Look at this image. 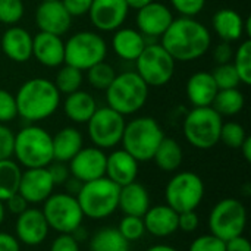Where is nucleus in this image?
<instances>
[{"instance_id": "59", "label": "nucleus", "mask_w": 251, "mask_h": 251, "mask_svg": "<svg viewBox=\"0 0 251 251\" xmlns=\"http://www.w3.org/2000/svg\"><path fill=\"white\" fill-rule=\"evenodd\" d=\"M41 1H54V0H41Z\"/></svg>"}, {"instance_id": "21", "label": "nucleus", "mask_w": 251, "mask_h": 251, "mask_svg": "<svg viewBox=\"0 0 251 251\" xmlns=\"http://www.w3.org/2000/svg\"><path fill=\"white\" fill-rule=\"evenodd\" d=\"M0 47L9 60L25 63L32 57V35L22 26L10 25L1 34Z\"/></svg>"}, {"instance_id": "41", "label": "nucleus", "mask_w": 251, "mask_h": 251, "mask_svg": "<svg viewBox=\"0 0 251 251\" xmlns=\"http://www.w3.org/2000/svg\"><path fill=\"white\" fill-rule=\"evenodd\" d=\"M188 251H225V241L213 234H203L194 238Z\"/></svg>"}, {"instance_id": "46", "label": "nucleus", "mask_w": 251, "mask_h": 251, "mask_svg": "<svg viewBox=\"0 0 251 251\" xmlns=\"http://www.w3.org/2000/svg\"><path fill=\"white\" fill-rule=\"evenodd\" d=\"M49 251H81V244L72 234H59L50 244Z\"/></svg>"}, {"instance_id": "54", "label": "nucleus", "mask_w": 251, "mask_h": 251, "mask_svg": "<svg viewBox=\"0 0 251 251\" xmlns=\"http://www.w3.org/2000/svg\"><path fill=\"white\" fill-rule=\"evenodd\" d=\"M240 150H241V154H243L244 160H246L247 163H250L251 162V138L250 137H247V138L244 140V143L241 144Z\"/></svg>"}, {"instance_id": "20", "label": "nucleus", "mask_w": 251, "mask_h": 251, "mask_svg": "<svg viewBox=\"0 0 251 251\" xmlns=\"http://www.w3.org/2000/svg\"><path fill=\"white\" fill-rule=\"evenodd\" d=\"M32 57L46 68H59L65 63V41L60 35L38 31L32 37Z\"/></svg>"}, {"instance_id": "58", "label": "nucleus", "mask_w": 251, "mask_h": 251, "mask_svg": "<svg viewBox=\"0 0 251 251\" xmlns=\"http://www.w3.org/2000/svg\"><path fill=\"white\" fill-rule=\"evenodd\" d=\"M6 213H7V212H6V209H4V203L0 200V225L4 222V219H6Z\"/></svg>"}, {"instance_id": "51", "label": "nucleus", "mask_w": 251, "mask_h": 251, "mask_svg": "<svg viewBox=\"0 0 251 251\" xmlns=\"http://www.w3.org/2000/svg\"><path fill=\"white\" fill-rule=\"evenodd\" d=\"M225 251H251V244L249 238L243 234L225 241Z\"/></svg>"}, {"instance_id": "3", "label": "nucleus", "mask_w": 251, "mask_h": 251, "mask_svg": "<svg viewBox=\"0 0 251 251\" xmlns=\"http://www.w3.org/2000/svg\"><path fill=\"white\" fill-rule=\"evenodd\" d=\"M13 157L25 169L47 168L54 160L51 134L35 124L24 126L15 134Z\"/></svg>"}, {"instance_id": "8", "label": "nucleus", "mask_w": 251, "mask_h": 251, "mask_svg": "<svg viewBox=\"0 0 251 251\" xmlns=\"http://www.w3.org/2000/svg\"><path fill=\"white\" fill-rule=\"evenodd\" d=\"M206 187L200 175L191 171L176 172L165 187V201L175 212L197 210L204 199Z\"/></svg>"}, {"instance_id": "17", "label": "nucleus", "mask_w": 251, "mask_h": 251, "mask_svg": "<svg viewBox=\"0 0 251 251\" xmlns=\"http://www.w3.org/2000/svg\"><path fill=\"white\" fill-rule=\"evenodd\" d=\"M54 187L47 168H31L22 171L18 193L28 204H40L54 193Z\"/></svg>"}, {"instance_id": "45", "label": "nucleus", "mask_w": 251, "mask_h": 251, "mask_svg": "<svg viewBox=\"0 0 251 251\" xmlns=\"http://www.w3.org/2000/svg\"><path fill=\"white\" fill-rule=\"evenodd\" d=\"M200 226V216L196 210L181 212L178 213V231H182L185 234H193Z\"/></svg>"}, {"instance_id": "38", "label": "nucleus", "mask_w": 251, "mask_h": 251, "mask_svg": "<svg viewBox=\"0 0 251 251\" xmlns=\"http://www.w3.org/2000/svg\"><path fill=\"white\" fill-rule=\"evenodd\" d=\"M118 231L128 243L138 241L146 234L144 221H143V218H138V216L124 215V218L121 219V222L118 225Z\"/></svg>"}, {"instance_id": "30", "label": "nucleus", "mask_w": 251, "mask_h": 251, "mask_svg": "<svg viewBox=\"0 0 251 251\" xmlns=\"http://www.w3.org/2000/svg\"><path fill=\"white\" fill-rule=\"evenodd\" d=\"M156 166L162 172H175L181 168L182 160H184V151L181 144L175 138H168L165 137L162 143L159 144L153 159H151Z\"/></svg>"}, {"instance_id": "2", "label": "nucleus", "mask_w": 251, "mask_h": 251, "mask_svg": "<svg viewBox=\"0 0 251 251\" xmlns=\"http://www.w3.org/2000/svg\"><path fill=\"white\" fill-rule=\"evenodd\" d=\"M60 99L62 94L50 79L40 76L26 79L15 94L18 116L28 124L46 121L59 109Z\"/></svg>"}, {"instance_id": "36", "label": "nucleus", "mask_w": 251, "mask_h": 251, "mask_svg": "<svg viewBox=\"0 0 251 251\" xmlns=\"http://www.w3.org/2000/svg\"><path fill=\"white\" fill-rule=\"evenodd\" d=\"M115 76H116L115 68L112 65H109L107 62H104V60L100 62V63H96L94 66L87 69L88 84L96 90L106 91V88L112 84Z\"/></svg>"}, {"instance_id": "10", "label": "nucleus", "mask_w": 251, "mask_h": 251, "mask_svg": "<svg viewBox=\"0 0 251 251\" xmlns=\"http://www.w3.org/2000/svg\"><path fill=\"white\" fill-rule=\"evenodd\" d=\"M107 44L94 31H78L65 41V63L87 71L106 59Z\"/></svg>"}, {"instance_id": "40", "label": "nucleus", "mask_w": 251, "mask_h": 251, "mask_svg": "<svg viewBox=\"0 0 251 251\" xmlns=\"http://www.w3.org/2000/svg\"><path fill=\"white\" fill-rule=\"evenodd\" d=\"M25 12L22 0H0V24L16 25Z\"/></svg>"}, {"instance_id": "15", "label": "nucleus", "mask_w": 251, "mask_h": 251, "mask_svg": "<svg viewBox=\"0 0 251 251\" xmlns=\"http://www.w3.org/2000/svg\"><path fill=\"white\" fill-rule=\"evenodd\" d=\"M106 153L99 147H82L69 162L68 168L71 176L78 181L90 182L104 176L106 174Z\"/></svg>"}, {"instance_id": "56", "label": "nucleus", "mask_w": 251, "mask_h": 251, "mask_svg": "<svg viewBox=\"0 0 251 251\" xmlns=\"http://www.w3.org/2000/svg\"><path fill=\"white\" fill-rule=\"evenodd\" d=\"M126 1V4H128V7L129 9H135V10H138V9H141V7H144V6H147L149 3H151V1H154V0H125Z\"/></svg>"}, {"instance_id": "5", "label": "nucleus", "mask_w": 251, "mask_h": 251, "mask_svg": "<svg viewBox=\"0 0 251 251\" xmlns=\"http://www.w3.org/2000/svg\"><path fill=\"white\" fill-rule=\"evenodd\" d=\"M165 138L160 124L151 116H140L125 124L122 135V149L128 151L138 163L150 162Z\"/></svg>"}, {"instance_id": "24", "label": "nucleus", "mask_w": 251, "mask_h": 251, "mask_svg": "<svg viewBox=\"0 0 251 251\" xmlns=\"http://www.w3.org/2000/svg\"><path fill=\"white\" fill-rule=\"evenodd\" d=\"M219 88L210 72H196L187 79L185 94L193 107H206L212 106Z\"/></svg>"}, {"instance_id": "42", "label": "nucleus", "mask_w": 251, "mask_h": 251, "mask_svg": "<svg viewBox=\"0 0 251 251\" xmlns=\"http://www.w3.org/2000/svg\"><path fill=\"white\" fill-rule=\"evenodd\" d=\"M16 116H18V109H16L15 94H12L4 88H0V124L12 122Z\"/></svg>"}, {"instance_id": "14", "label": "nucleus", "mask_w": 251, "mask_h": 251, "mask_svg": "<svg viewBox=\"0 0 251 251\" xmlns=\"http://www.w3.org/2000/svg\"><path fill=\"white\" fill-rule=\"evenodd\" d=\"M50 232V226L38 207H28L25 212L16 216L15 237L21 246L37 247L41 246Z\"/></svg>"}, {"instance_id": "57", "label": "nucleus", "mask_w": 251, "mask_h": 251, "mask_svg": "<svg viewBox=\"0 0 251 251\" xmlns=\"http://www.w3.org/2000/svg\"><path fill=\"white\" fill-rule=\"evenodd\" d=\"M146 251H178L175 247L169 246V244H154L151 247H149Z\"/></svg>"}, {"instance_id": "19", "label": "nucleus", "mask_w": 251, "mask_h": 251, "mask_svg": "<svg viewBox=\"0 0 251 251\" xmlns=\"http://www.w3.org/2000/svg\"><path fill=\"white\" fill-rule=\"evenodd\" d=\"M72 16L68 13L60 0L41 1L35 9V25L38 31L54 35H63L69 31Z\"/></svg>"}, {"instance_id": "23", "label": "nucleus", "mask_w": 251, "mask_h": 251, "mask_svg": "<svg viewBox=\"0 0 251 251\" xmlns=\"http://www.w3.org/2000/svg\"><path fill=\"white\" fill-rule=\"evenodd\" d=\"M143 221L146 232L156 238H168L178 231V212L166 203L150 206Z\"/></svg>"}, {"instance_id": "27", "label": "nucleus", "mask_w": 251, "mask_h": 251, "mask_svg": "<svg viewBox=\"0 0 251 251\" xmlns=\"http://www.w3.org/2000/svg\"><path fill=\"white\" fill-rule=\"evenodd\" d=\"M213 31L222 41L234 43L244 37V18L234 9H219L212 18Z\"/></svg>"}, {"instance_id": "48", "label": "nucleus", "mask_w": 251, "mask_h": 251, "mask_svg": "<svg viewBox=\"0 0 251 251\" xmlns=\"http://www.w3.org/2000/svg\"><path fill=\"white\" fill-rule=\"evenodd\" d=\"M60 1L72 18L88 15V10L93 3V0H60Z\"/></svg>"}, {"instance_id": "44", "label": "nucleus", "mask_w": 251, "mask_h": 251, "mask_svg": "<svg viewBox=\"0 0 251 251\" xmlns=\"http://www.w3.org/2000/svg\"><path fill=\"white\" fill-rule=\"evenodd\" d=\"M13 144L15 132L6 124H0V160L13 157Z\"/></svg>"}, {"instance_id": "4", "label": "nucleus", "mask_w": 251, "mask_h": 251, "mask_svg": "<svg viewBox=\"0 0 251 251\" xmlns=\"http://www.w3.org/2000/svg\"><path fill=\"white\" fill-rule=\"evenodd\" d=\"M149 85L135 71L116 74L112 84L106 88L107 106L122 116H129L141 110L149 99Z\"/></svg>"}, {"instance_id": "53", "label": "nucleus", "mask_w": 251, "mask_h": 251, "mask_svg": "<svg viewBox=\"0 0 251 251\" xmlns=\"http://www.w3.org/2000/svg\"><path fill=\"white\" fill-rule=\"evenodd\" d=\"M63 185H65V190H66L65 193H68V194L76 197V194L79 193V190H81V187H82V182L78 181V179L74 178V176H69V179H68Z\"/></svg>"}, {"instance_id": "35", "label": "nucleus", "mask_w": 251, "mask_h": 251, "mask_svg": "<svg viewBox=\"0 0 251 251\" xmlns=\"http://www.w3.org/2000/svg\"><path fill=\"white\" fill-rule=\"evenodd\" d=\"M232 65L240 76V81L246 85L251 84V40H244L234 51Z\"/></svg>"}, {"instance_id": "7", "label": "nucleus", "mask_w": 251, "mask_h": 251, "mask_svg": "<svg viewBox=\"0 0 251 251\" xmlns=\"http://www.w3.org/2000/svg\"><path fill=\"white\" fill-rule=\"evenodd\" d=\"M224 118L212 107H193L184 118L182 132L190 146L197 150H210L219 143Z\"/></svg>"}, {"instance_id": "9", "label": "nucleus", "mask_w": 251, "mask_h": 251, "mask_svg": "<svg viewBox=\"0 0 251 251\" xmlns=\"http://www.w3.org/2000/svg\"><path fill=\"white\" fill-rule=\"evenodd\" d=\"M207 225L210 234L224 241L243 235L247 226V209L238 199H222L212 207Z\"/></svg>"}, {"instance_id": "50", "label": "nucleus", "mask_w": 251, "mask_h": 251, "mask_svg": "<svg viewBox=\"0 0 251 251\" xmlns=\"http://www.w3.org/2000/svg\"><path fill=\"white\" fill-rule=\"evenodd\" d=\"M3 203H4L6 212L12 213V215H15V216L21 215L22 212H25V210L29 207V204L26 203V200H25L19 193L13 194L12 197H9V199H7L6 201H3Z\"/></svg>"}, {"instance_id": "32", "label": "nucleus", "mask_w": 251, "mask_h": 251, "mask_svg": "<svg viewBox=\"0 0 251 251\" xmlns=\"http://www.w3.org/2000/svg\"><path fill=\"white\" fill-rule=\"evenodd\" d=\"M246 106V99L241 90L238 88H225L219 90L212 107L224 118V116H235Z\"/></svg>"}, {"instance_id": "13", "label": "nucleus", "mask_w": 251, "mask_h": 251, "mask_svg": "<svg viewBox=\"0 0 251 251\" xmlns=\"http://www.w3.org/2000/svg\"><path fill=\"white\" fill-rule=\"evenodd\" d=\"M125 124V116L110 109L109 106L97 107L94 115L87 122V131L93 146L101 150L115 149L119 146L122 141Z\"/></svg>"}, {"instance_id": "43", "label": "nucleus", "mask_w": 251, "mask_h": 251, "mask_svg": "<svg viewBox=\"0 0 251 251\" xmlns=\"http://www.w3.org/2000/svg\"><path fill=\"white\" fill-rule=\"evenodd\" d=\"M171 4L181 16L194 18L204 9L206 0H171Z\"/></svg>"}, {"instance_id": "28", "label": "nucleus", "mask_w": 251, "mask_h": 251, "mask_svg": "<svg viewBox=\"0 0 251 251\" xmlns=\"http://www.w3.org/2000/svg\"><path fill=\"white\" fill-rule=\"evenodd\" d=\"M51 144L53 159L56 162L68 163L84 147V138L75 126H65L51 135Z\"/></svg>"}, {"instance_id": "6", "label": "nucleus", "mask_w": 251, "mask_h": 251, "mask_svg": "<svg viewBox=\"0 0 251 251\" xmlns=\"http://www.w3.org/2000/svg\"><path fill=\"white\" fill-rule=\"evenodd\" d=\"M119 191L121 187L106 176L84 182L76 194L84 218L91 221H103L110 218L118 210Z\"/></svg>"}, {"instance_id": "31", "label": "nucleus", "mask_w": 251, "mask_h": 251, "mask_svg": "<svg viewBox=\"0 0 251 251\" xmlns=\"http://www.w3.org/2000/svg\"><path fill=\"white\" fill-rule=\"evenodd\" d=\"M90 251H128L129 243L119 234L118 228L104 226L88 238Z\"/></svg>"}, {"instance_id": "49", "label": "nucleus", "mask_w": 251, "mask_h": 251, "mask_svg": "<svg viewBox=\"0 0 251 251\" xmlns=\"http://www.w3.org/2000/svg\"><path fill=\"white\" fill-rule=\"evenodd\" d=\"M234 57V49L231 46V43L226 41H221L215 49H213V60L218 65H224V63H231Z\"/></svg>"}, {"instance_id": "55", "label": "nucleus", "mask_w": 251, "mask_h": 251, "mask_svg": "<svg viewBox=\"0 0 251 251\" xmlns=\"http://www.w3.org/2000/svg\"><path fill=\"white\" fill-rule=\"evenodd\" d=\"M72 237L81 244V243H84V241H88V232H87V229L81 225L79 228H76L74 232H72Z\"/></svg>"}, {"instance_id": "12", "label": "nucleus", "mask_w": 251, "mask_h": 251, "mask_svg": "<svg viewBox=\"0 0 251 251\" xmlns=\"http://www.w3.org/2000/svg\"><path fill=\"white\" fill-rule=\"evenodd\" d=\"M50 226L57 234H72L84 222V213L75 196L68 193H53L41 207Z\"/></svg>"}, {"instance_id": "29", "label": "nucleus", "mask_w": 251, "mask_h": 251, "mask_svg": "<svg viewBox=\"0 0 251 251\" xmlns=\"http://www.w3.org/2000/svg\"><path fill=\"white\" fill-rule=\"evenodd\" d=\"M63 110L71 122L87 124L97 110V103L88 91L78 90L66 96L63 101Z\"/></svg>"}, {"instance_id": "33", "label": "nucleus", "mask_w": 251, "mask_h": 251, "mask_svg": "<svg viewBox=\"0 0 251 251\" xmlns=\"http://www.w3.org/2000/svg\"><path fill=\"white\" fill-rule=\"evenodd\" d=\"M22 169L13 159L0 160V200L6 201L18 193Z\"/></svg>"}, {"instance_id": "37", "label": "nucleus", "mask_w": 251, "mask_h": 251, "mask_svg": "<svg viewBox=\"0 0 251 251\" xmlns=\"http://www.w3.org/2000/svg\"><path fill=\"white\" fill-rule=\"evenodd\" d=\"M247 137V131L240 122H224L221 128L219 143L225 144L229 149H240Z\"/></svg>"}, {"instance_id": "47", "label": "nucleus", "mask_w": 251, "mask_h": 251, "mask_svg": "<svg viewBox=\"0 0 251 251\" xmlns=\"http://www.w3.org/2000/svg\"><path fill=\"white\" fill-rule=\"evenodd\" d=\"M49 174L54 182V185H63L69 176H71V172H69V168H68V163H63V162H56L53 160L49 166Z\"/></svg>"}, {"instance_id": "60", "label": "nucleus", "mask_w": 251, "mask_h": 251, "mask_svg": "<svg viewBox=\"0 0 251 251\" xmlns=\"http://www.w3.org/2000/svg\"><path fill=\"white\" fill-rule=\"evenodd\" d=\"M128 251H129V250H128Z\"/></svg>"}, {"instance_id": "22", "label": "nucleus", "mask_w": 251, "mask_h": 251, "mask_svg": "<svg viewBox=\"0 0 251 251\" xmlns=\"http://www.w3.org/2000/svg\"><path fill=\"white\" fill-rule=\"evenodd\" d=\"M138 169H140V163L124 149L113 150L110 154L106 156L104 176L113 181L119 187L137 181Z\"/></svg>"}, {"instance_id": "34", "label": "nucleus", "mask_w": 251, "mask_h": 251, "mask_svg": "<svg viewBox=\"0 0 251 251\" xmlns=\"http://www.w3.org/2000/svg\"><path fill=\"white\" fill-rule=\"evenodd\" d=\"M82 81H84L82 71H79L71 65L63 63L62 66H59V71H57L56 78H54V85L60 94L68 96L74 91L81 90Z\"/></svg>"}, {"instance_id": "18", "label": "nucleus", "mask_w": 251, "mask_h": 251, "mask_svg": "<svg viewBox=\"0 0 251 251\" xmlns=\"http://www.w3.org/2000/svg\"><path fill=\"white\" fill-rule=\"evenodd\" d=\"M172 10L159 1H151L137 10V29L147 38H160L174 21Z\"/></svg>"}, {"instance_id": "39", "label": "nucleus", "mask_w": 251, "mask_h": 251, "mask_svg": "<svg viewBox=\"0 0 251 251\" xmlns=\"http://www.w3.org/2000/svg\"><path fill=\"white\" fill-rule=\"evenodd\" d=\"M212 76L218 85L219 90H225V88H238V85L241 84L240 76L231 63H224V65H218L212 72Z\"/></svg>"}, {"instance_id": "16", "label": "nucleus", "mask_w": 251, "mask_h": 251, "mask_svg": "<svg viewBox=\"0 0 251 251\" xmlns=\"http://www.w3.org/2000/svg\"><path fill=\"white\" fill-rule=\"evenodd\" d=\"M129 7L125 0H93L88 16L94 28L101 32L116 31L126 21Z\"/></svg>"}, {"instance_id": "26", "label": "nucleus", "mask_w": 251, "mask_h": 251, "mask_svg": "<svg viewBox=\"0 0 251 251\" xmlns=\"http://www.w3.org/2000/svg\"><path fill=\"white\" fill-rule=\"evenodd\" d=\"M146 37L134 28H118L112 37V49L115 54L124 60L135 62L147 46Z\"/></svg>"}, {"instance_id": "25", "label": "nucleus", "mask_w": 251, "mask_h": 251, "mask_svg": "<svg viewBox=\"0 0 251 251\" xmlns=\"http://www.w3.org/2000/svg\"><path fill=\"white\" fill-rule=\"evenodd\" d=\"M150 206H151L150 194L143 184L134 181L128 185L121 187L118 209L124 215L143 218Z\"/></svg>"}, {"instance_id": "52", "label": "nucleus", "mask_w": 251, "mask_h": 251, "mask_svg": "<svg viewBox=\"0 0 251 251\" xmlns=\"http://www.w3.org/2000/svg\"><path fill=\"white\" fill-rule=\"evenodd\" d=\"M0 251H21V244L13 234L0 231Z\"/></svg>"}, {"instance_id": "1", "label": "nucleus", "mask_w": 251, "mask_h": 251, "mask_svg": "<svg viewBox=\"0 0 251 251\" xmlns=\"http://www.w3.org/2000/svg\"><path fill=\"white\" fill-rule=\"evenodd\" d=\"M160 44L175 62H194L212 46V34L196 18L179 16L160 37Z\"/></svg>"}, {"instance_id": "11", "label": "nucleus", "mask_w": 251, "mask_h": 251, "mask_svg": "<svg viewBox=\"0 0 251 251\" xmlns=\"http://www.w3.org/2000/svg\"><path fill=\"white\" fill-rule=\"evenodd\" d=\"M175 65L160 43H150L135 60V72L149 87H163L174 78Z\"/></svg>"}]
</instances>
